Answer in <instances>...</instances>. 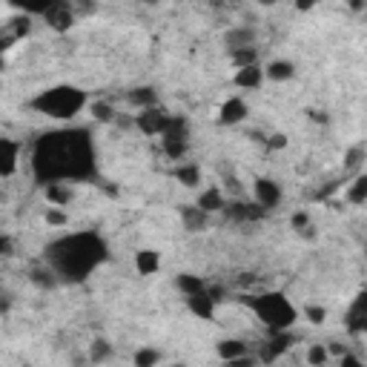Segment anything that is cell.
<instances>
[{
    "label": "cell",
    "mask_w": 367,
    "mask_h": 367,
    "mask_svg": "<svg viewBox=\"0 0 367 367\" xmlns=\"http://www.w3.org/2000/svg\"><path fill=\"white\" fill-rule=\"evenodd\" d=\"M293 342H296V336L290 330H284V333H270V339L261 344V350H259V362H264V364H270V362H276V359H281L287 350L293 347Z\"/></svg>",
    "instance_id": "7"
},
{
    "label": "cell",
    "mask_w": 367,
    "mask_h": 367,
    "mask_svg": "<svg viewBox=\"0 0 367 367\" xmlns=\"http://www.w3.org/2000/svg\"><path fill=\"white\" fill-rule=\"evenodd\" d=\"M264 67L261 63H255V67H244V69H235V75H233V84L238 86V89H259L261 84H264Z\"/></svg>",
    "instance_id": "13"
},
{
    "label": "cell",
    "mask_w": 367,
    "mask_h": 367,
    "mask_svg": "<svg viewBox=\"0 0 367 367\" xmlns=\"http://www.w3.org/2000/svg\"><path fill=\"white\" fill-rule=\"evenodd\" d=\"M327 353H330V356H336V359H344V356H347V350H344L342 342H327Z\"/></svg>",
    "instance_id": "39"
},
{
    "label": "cell",
    "mask_w": 367,
    "mask_h": 367,
    "mask_svg": "<svg viewBox=\"0 0 367 367\" xmlns=\"http://www.w3.org/2000/svg\"><path fill=\"white\" fill-rule=\"evenodd\" d=\"M344 327L353 336H367V287L356 293V298L350 301V307L344 313Z\"/></svg>",
    "instance_id": "6"
},
{
    "label": "cell",
    "mask_w": 367,
    "mask_h": 367,
    "mask_svg": "<svg viewBox=\"0 0 367 367\" xmlns=\"http://www.w3.org/2000/svg\"><path fill=\"white\" fill-rule=\"evenodd\" d=\"M175 287L184 293V298H193V296H198V293H206V284L201 276H196V273H181V276H175Z\"/></svg>",
    "instance_id": "19"
},
{
    "label": "cell",
    "mask_w": 367,
    "mask_h": 367,
    "mask_svg": "<svg viewBox=\"0 0 367 367\" xmlns=\"http://www.w3.org/2000/svg\"><path fill=\"white\" fill-rule=\"evenodd\" d=\"M169 121H172V115L167 113L164 106L143 109V113L135 115V126H138V130H141L143 135H150V138L164 135V132H167V126H169Z\"/></svg>",
    "instance_id": "5"
},
{
    "label": "cell",
    "mask_w": 367,
    "mask_h": 367,
    "mask_svg": "<svg viewBox=\"0 0 367 367\" xmlns=\"http://www.w3.org/2000/svg\"><path fill=\"white\" fill-rule=\"evenodd\" d=\"M364 18H367V9H364Z\"/></svg>",
    "instance_id": "46"
},
{
    "label": "cell",
    "mask_w": 367,
    "mask_h": 367,
    "mask_svg": "<svg viewBox=\"0 0 367 367\" xmlns=\"http://www.w3.org/2000/svg\"><path fill=\"white\" fill-rule=\"evenodd\" d=\"M350 9H353V12H364L367 3H362V0H353V3H350Z\"/></svg>",
    "instance_id": "44"
},
{
    "label": "cell",
    "mask_w": 367,
    "mask_h": 367,
    "mask_svg": "<svg viewBox=\"0 0 367 367\" xmlns=\"http://www.w3.org/2000/svg\"><path fill=\"white\" fill-rule=\"evenodd\" d=\"M172 175H175V181L184 184L187 189H196V187L201 184V167H198V164H187V161H181L178 167L172 169Z\"/></svg>",
    "instance_id": "22"
},
{
    "label": "cell",
    "mask_w": 367,
    "mask_h": 367,
    "mask_svg": "<svg viewBox=\"0 0 367 367\" xmlns=\"http://www.w3.org/2000/svg\"><path fill=\"white\" fill-rule=\"evenodd\" d=\"M362 161H364V147L347 150V155H344V169H347V172H356V169L362 167Z\"/></svg>",
    "instance_id": "32"
},
{
    "label": "cell",
    "mask_w": 367,
    "mask_h": 367,
    "mask_svg": "<svg viewBox=\"0 0 367 367\" xmlns=\"http://www.w3.org/2000/svg\"><path fill=\"white\" fill-rule=\"evenodd\" d=\"M158 362H161V350H155V347H138L132 356L135 367H158Z\"/></svg>",
    "instance_id": "27"
},
{
    "label": "cell",
    "mask_w": 367,
    "mask_h": 367,
    "mask_svg": "<svg viewBox=\"0 0 367 367\" xmlns=\"http://www.w3.org/2000/svg\"><path fill=\"white\" fill-rule=\"evenodd\" d=\"M264 75H267V81L281 84V81H290V78L296 75V67H293L290 60H270L267 69H264Z\"/></svg>",
    "instance_id": "23"
},
{
    "label": "cell",
    "mask_w": 367,
    "mask_h": 367,
    "mask_svg": "<svg viewBox=\"0 0 367 367\" xmlns=\"http://www.w3.org/2000/svg\"><path fill=\"white\" fill-rule=\"evenodd\" d=\"M215 350H218V356H221V362H224V364L241 359V356H250V347L241 339H221L215 344Z\"/></svg>",
    "instance_id": "17"
},
{
    "label": "cell",
    "mask_w": 367,
    "mask_h": 367,
    "mask_svg": "<svg viewBox=\"0 0 367 367\" xmlns=\"http://www.w3.org/2000/svg\"><path fill=\"white\" fill-rule=\"evenodd\" d=\"M196 206H201V210H204L206 215H213V213H224V210H227V198H224V193H221L218 187H210V189H204V193L198 196Z\"/></svg>",
    "instance_id": "15"
},
{
    "label": "cell",
    "mask_w": 367,
    "mask_h": 367,
    "mask_svg": "<svg viewBox=\"0 0 367 367\" xmlns=\"http://www.w3.org/2000/svg\"><path fill=\"white\" fill-rule=\"evenodd\" d=\"M98 172L95 143L86 130H55L35 141L32 150V175L35 181L49 184H69V181H89Z\"/></svg>",
    "instance_id": "1"
},
{
    "label": "cell",
    "mask_w": 367,
    "mask_h": 367,
    "mask_svg": "<svg viewBox=\"0 0 367 367\" xmlns=\"http://www.w3.org/2000/svg\"><path fill=\"white\" fill-rule=\"evenodd\" d=\"M106 259H109V247L92 230L60 235L46 247V267L60 281H72V284L86 281Z\"/></svg>",
    "instance_id": "2"
},
{
    "label": "cell",
    "mask_w": 367,
    "mask_h": 367,
    "mask_svg": "<svg viewBox=\"0 0 367 367\" xmlns=\"http://www.w3.org/2000/svg\"><path fill=\"white\" fill-rule=\"evenodd\" d=\"M43 189H46V201H49V206H67L72 201L69 184H49V187H43Z\"/></svg>",
    "instance_id": "24"
},
{
    "label": "cell",
    "mask_w": 367,
    "mask_h": 367,
    "mask_svg": "<svg viewBox=\"0 0 367 367\" xmlns=\"http://www.w3.org/2000/svg\"><path fill=\"white\" fill-rule=\"evenodd\" d=\"M32 281H35V284H40V287H55L58 276L52 273V270H49V267H46V270L35 267V270H32Z\"/></svg>",
    "instance_id": "34"
},
{
    "label": "cell",
    "mask_w": 367,
    "mask_h": 367,
    "mask_svg": "<svg viewBox=\"0 0 367 367\" xmlns=\"http://www.w3.org/2000/svg\"><path fill=\"white\" fill-rule=\"evenodd\" d=\"M339 367H367L359 356H353V353H347L344 359H339Z\"/></svg>",
    "instance_id": "41"
},
{
    "label": "cell",
    "mask_w": 367,
    "mask_h": 367,
    "mask_svg": "<svg viewBox=\"0 0 367 367\" xmlns=\"http://www.w3.org/2000/svg\"><path fill=\"white\" fill-rule=\"evenodd\" d=\"M290 227H293L296 233H305V230H310V215H307V213H293V218H290Z\"/></svg>",
    "instance_id": "37"
},
{
    "label": "cell",
    "mask_w": 367,
    "mask_h": 367,
    "mask_svg": "<svg viewBox=\"0 0 367 367\" xmlns=\"http://www.w3.org/2000/svg\"><path fill=\"white\" fill-rule=\"evenodd\" d=\"M244 118H247V104L241 98H235V95L227 98L218 109V123L221 126H235V123H241Z\"/></svg>",
    "instance_id": "11"
},
{
    "label": "cell",
    "mask_w": 367,
    "mask_h": 367,
    "mask_svg": "<svg viewBox=\"0 0 367 367\" xmlns=\"http://www.w3.org/2000/svg\"><path fill=\"white\" fill-rule=\"evenodd\" d=\"M21 158V143L14 138H0V178H12L18 169Z\"/></svg>",
    "instance_id": "10"
},
{
    "label": "cell",
    "mask_w": 367,
    "mask_h": 367,
    "mask_svg": "<svg viewBox=\"0 0 367 367\" xmlns=\"http://www.w3.org/2000/svg\"><path fill=\"white\" fill-rule=\"evenodd\" d=\"M255 364H259V359H255V356H241L235 362H227V367H255Z\"/></svg>",
    "instance_id": "40"
},
{
    "label": "cell",
    "mask_w": 367,
    "mask_h": 367,
    "mask_svg": "<svg viewBox=\"0 0 367 367\" xmlns=\"http://www.w3.org/2000/svg\"><path fill=\"white\" fill-rule=\"evenodd\" d=\"M238 298H241V305H247L255 316H259V322L270 333L293 330V324L298 322V310L293 307V301L281 290H267L261 296H238Z\"/></svg>",
    "instance_id": "4"
},
{
    "label": "cell",
    "mask_w": 367,
    "mask_h": 367,
    "mask_svg": "<svg viewBox=\"0 0 367 367\" xmlns=\"http://www.w3.org/2000/svg\"><path fill=\"white\" fill-rule=\"evenodd\" d=\"M224 43H227L230 52H235V49H250V46H255V29H250V26H235V29H230L227 35H224Z\"/></svg>",
    "instance_id": "16"
},
{
    "label": "cell",
    "mask_w": 367,
    "mask_h": 367,
    "mask_svg": "<svg viewBox=\"0 0 367 367\" xmlns=\"http://www.w3.org/2000/svg\"><path fill=\"white\" fill-rule=\"evenodd\" d=\"M233 221H261L264 215H267V210L264 206H259V204H247V201H233V204H227V210H224Z\"/></svg>",
    "instance_id": "12"
},
{
    "label": "cell",
    "mask_w": 367,
    "mask_h": 367,
    "mask_svg": "<svg viewBox=\"0 0 367 367\" xmlns=\"http://www.w3.org/2000/svg\"><path fill=\"white\" fill-rule=\"evenodd\" d=\"M364 250H367V247H364Z\"/></svg>",
    "instance_id": "47"
},
{
    "label": "cell",
    "mask_w": 367,
    "mask_h": 367,
    "mask_svg": "<svg viewBox=\"0 0 367 367\" xmlns=\"http://www.w3.org/2000/svg\"><path fill=\"white\" fill-rule=\"evenodd\" d=\"M126 101H130L132 106H138V113H143V109L158 106V92L152 86H135L130 95H126Z\"/></svg>",
    "instance_id": "21"
},
{
    "label": "cell",
    "mask_w": 367,
    "mask_h": 367,
    "mask_svg": "<svg viewBox=\"0 0 367 367\" xmlns=\"http://www.w3.org/2000/svg\"><path fill=\"white\" fill-rule=\"evenodd\" d=\"M310 121H316V123H327L330 118H327V113H322V109H310Z\"/></svg>",
    "instance_id": "43"
},
{
    "label": "cell",
    "mask_w": 367,
    "mask_h": 367,
    "mask_svg": "<svg viewBox=\"0 0 367 367\" xmlns=\"http://www.w3.org/2000/svg\"><path fill=\"white\" fill-rule=\"evenodd\" d=\"M109 356H113V344H109L106 339H95L92 347H89V362H92V364H101V362H106Z\"/></svg>",
    "instance_id": "29"
},
{
    "label": "cell",
    "mask_w": 367,
    "mask_h": 367,
    "mask_svg": "<svg viewBox=\"0 0 367 367\" xmlns=\"http://www.w3.org/2000/svg\"><path fill=\"white\" fill-rule=\"evenodd\" d=\"M169 367H187V364H181V362H178V364H169Z\"/></svg>",
    "instance_id": "45"
},
{
    "label": "cell",
    "mask_w": 367,
    "mask_h": 367,
    "mask_svg": "<svg viewBox=\"0 0 367 367\" xmlns=\"http://www.w3.org/2000/svg\"><path fill=\"white\" fill-rule=\"evenodd\" d=\"M305 318L310 324H324L327 322V307H322V305H305Z\"/></svg>",
    "instance_id": "33"
},
{
    "label": "cell",
    "mask_w": 367,
    "mask_h": 367,
    "mask_svg": "<svg viewBox=\"0 0 367 367\" xmlns=\"http://www.w3.org/2000/svg\"><path fill=\"white\" fill-rule=\"evenodd\" d=\"M252 196H255V204L264 206V210H273V206H279L281 198H284L281 184L273 181V178H255L252 181Z\"/></svg>",
    "instance_id": "8"
},
{
    "label": "cell",
    "mask_w": 367,
    "mask_h": 367,
    "mask_svg": "<svg viewBox=\"0 0 367 367\" xmlns=\"http://www.w3.org/2000/svg\"><path fill=\"white\" fill-rule=\"evenodd\" d=\"M135 270L141 276H155L161 270V252L155 250H138L135 252Z\"/></svg>",
    "instance_id": "20"
},
{
    "label": "cell",
    "mask_w": 367,
    "mask_h": 367,
    "mask_svg": "<svg viewBox=\"0 0 367 367\" xmlns=\"http://www.w3.org/2000/svg\"><path fill=\"white\" fill-rule=\"evenodd\" d=\"M215 305H218V301H215L210 293H198V296H193V298H187L189 313L198 316V318H204V322H213V318H215Z\"/></svg>",
    "instance_id": "14"
},
{
    "label": "cell",
    "mask_w": 367,
    "mask_h": 367,
    "mask_svg": "<svg viewBox=\"0 0 367 367\" xmlns=\"http://www.w3.org/2000/svg\"><path fill=\"white\" fill-rule=\"evenodd\" d=\"M230 60L235 69L255 67V63H259V49H255V46H250V49H235V52H230Z\"/></svg>",
    "instance_id": "28"
},
{
    "label": "cell",
    "mask_w": 367,
    "mask_h": 367,
    "mask_svg": "<svg viewBox=\"0 0 367 367\" xmlns=\"http://www.w3.org/2000/svg\"><path fill=\"white\" fill-rule=\"evenodd\" d=\"M43 21L49 23L55 32H69L75 26V12L69 3H60V0H52V6L43 12Z\"/></svg>",
    "instance_id": "9"
},
{
    "label": "cell",
    "mask_w": 367,
    "mask_h": 367,
    "mask_svg": "<svg viewBox=\"0 0 367 367\" xmlns=\"http://www.w3.org/2000/svg\"><path fill=\"white\" fill-rule=\"evenodd\" d=\"M181 221H184V230L189 233H201L210 224V215H206L201 206H181Z\"/></svg>",
    "instance_id": "18"
},
{
    "label": "cell",
    "mask_w": 367,
    "mask_h": 367,
    "mask_svg": "<svg viewBox=\"0 0 367 367\" xmlns=\"http://www.w3.org/2000/svg\"><path fill=\"white\" fill-rule=\"evenodd\" d=\"M344 198L350 204H367V175H356V181L347 187Z\"/></svg>",
    "instance_id": "25"
},
{
    "label": "cell",
    "mask_w": 367,
    "mask_h": 367,
    "mask_svg": "<svg viewBox=\"0 0 367 367\" xmlns=\"http://www.w3.org/2000/svg\"><path fill=\"white\" fill-rule=\"evenodd\" d=\"M86 92L81 86H72V84H58L38 92L35 98L29 101V106L35 109L38 115L46 118H55V121H72L75 115H81L86 109Z\"/></svg>",
    "instance_id": "3"
},
{
    "label": "cell",
    "mask_w": 367,
    "mask_h": 367,
    "mask_svg": "<svg viewBox=\"0 0 367 367\" xmlns=\"http://www.w3.org/2000/svg\"><path fill=\"white\" fill-rule=\"evenodd\" d=\"M92 118H95V121H101V123L113 121V118H115V106H113V104H106V101H95V104H92Z\"/></svg>",
    "instance_id": "31"
},
{
    "label": "cell",
    "mask_w": 367,
    "mask_h": 367,
    "mask_svg": "<svg viewBox=\"0 0 367 367\" xmlns=\"http://www.w3.org/2000/svg\"><path fill=\"white\" fill-rule=\"evenodd\" d=\"M0 255H3V259L12 255V238L9 235H0Z\"/></svg>",
    "instance_id": "42"
},
{
    "label": "cell",
    "mask_w": 367,
    "mask_h": 367,
    "mask_svg": "<svg viewBox=\"0 0 367 367\" xmlns=\"http://www.w3.org/2000/svg\"><path fill=\"white\" fill-rule=\"evenodd\" d=\"M161 150H164L167 158H172V161H184L187 141L184 138H161Z\"/></svg>",
    "instance_id": "26"
},
{
    "label": "cell",
    "mask_w": 367,
    "mask_h": 367,
    "mask_svg": "<svg viewBox=\"0 0 367 367\" xmlns=\"http://www.w3.org/2000/svg\"><path fill=\"white\" fill-rule=\"evenodd\" d=\"M43 218H46V224H52V227H63V224L69 221L67 213H60L58 206H46V215H43Z\"/></svg>",
    "instance_id": "36"
},
{
    "label": "cell",
    "mask_w": 367,
    "mask_h": 367,
    "mask_svg": "<svg viewBox=\"0 0 367 367\" xmlns=\"http://www.w3.org/2000/svg\"><path fill=\"white\" fill-rule=\"evenodd\" d=\"M327 362H330L327 344H310V350H307V364H310V367H324Z\"/></svg>",
    "instance_id": "30"
},
{
    "label": "cell",
    "mask_w": 367,
    "mask_h": 367,
    "mask_svg": "<svg viewBox=\"0 0 367 367\" xmlns=\"http://www.w3.org/2000/svg\"><path fill=\"white\" fill-rule=\"evenodd\" d=\"M9 29H12V35H14V38H23V35H29V29H32L29 14H23V18H14V21L9 23Z\"/></svg>",
    "instance_id": "35"
},
{
    "label": "cell",
    "mask_w": 367,
    "mask_h": 367,
    "mask_svg": "<svg viewBox=\"0 0 367 367\" xmlns=\"http://www.w3.org/2000/svg\"><path fill=\"white\" fill-rule=\"evenodd\" d=\"M267 147H270V150H284V147H287V135H284V132L270 135V138H267Z\"/></svg>",
    "instance_id": "38"
}]
</instances>
